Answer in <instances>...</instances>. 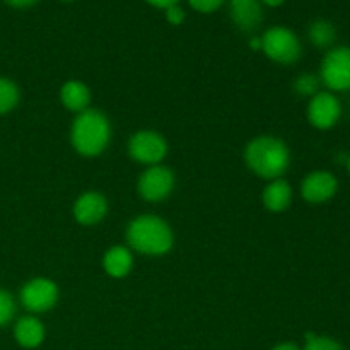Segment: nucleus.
Listing matches in <instances>:
<instances>
[{
	"label": "nucleus",
	"mask_w": 350,
	"mask_h": 350,
	"mask_svg": "<svg viewBox=\"0 0 350 350\" xmlns=\"http://www.w3.org/2000/svg\"><path fill=\"white\" fill-rule=\"evenodd\" d=\"M139 193L146 202H163L174 188V173L163 164L149 166L139 178Z\"/></svg>",
	"instance_id": "7"
},
{
	"label": "nucleus",
	"mask_w": 350,
	"mask_h": 350,
	"mask_svg": "<svg viewBox=\"0 0 350 350\" xmlns=\"http://www.w3.org/2000/svg\"><path fill=\"white\" fill-rule=\"evenodd\" d=\"M60 101L67 109L82 113L91 105V91L81 81H68L60 88Z\"/></svg>",
	"instance_id": "15"
},
{
	"label": "nucleus",
	"mask_w": 350,
	"mask_h": 350,
	"mask_svg": "<svg viewBox=\"0 0 350 350\" xmlns=\"http://www.w3.org/2000/svg\"><path fill=\"white\" fill-rule=\"evenodd\" d=\"M126 243L137 253L147 256H163L174 245L173 229L164 219L154 214H142L126 228Z\"/></svg>",
	"instance_id": "1"
},
{
	"label": "nucleus",
	"mask_w": 350,
	"mask_h": 350,
	"mask_svg": "<svg viewBox=\"0 0 350 350\" xmlns=\"http://www.w3.org/2000/svg\"><path fill=\"white\" fill-rule=\"evenodd\" d=\"M304 350H344L337 340L330 337H318V335H306V347Z\"/></svg>",
	"instance_id": "20"
},
{
	"label": "nucleus",
	"mask_w": 350,
	"mask_h": 350,
	"mask_svg": "<svg viewBox=\"0 0 350 350\" xmlns=\"http://www.w3.org/2000/svg\"><path fill=\"white\" fill-rule=\"evenodd\" d=\"M14 337L23 347L34 349L44 340V327L36 317H24L16 323Z\"/></svg>",
	"instance_id": "16"
},
{
	"label": "nucleus",
	"mask_w": 350,
	"mask_h": 350,
	"mask_svg": "<svg viewBox=\"0 0 350 350\" xmlns=\"http://www.w3.org/2000/svg\"><path fill=\"white\" fill-rule=\"evenodd\" d=\"M3 2H5L7 5L14 7V9H27V7L34 5V3L40 2V0H3Z\"/></svg>",
	"instance_id": "25"
},
{
	"label": "nucleus",
	"mask_w": 350,
	"mask_h": 350,
	"mask_svg": "<svg viewBox=\"0 0 350 350\" xmlns=\"http://www.w3.org/2000/svg\"><path fill=\"white\" fill-rule=\"evenodd\" d=\"M272 350H299V349H297V345L291 344V342H286V344L277 345V347H273Z\"/></svg>",
	"instance_id": "27"
},
{
	"label": "nucleus",
	"mask_w": 350,
	"mask_h": 350,
	"mask_svg": "<svg viewBox=\"0 0 350 350\" xmlns=\"http://www.w3.org/2000/svg\"><path fill=\"white\" fill-rule=\"evenodd\" d=\"M308 36H310L311 43L318 48H328L337 38V29L330 21L317 19L311 23L310 29H308Z\"/></svg>",
	"instance_id": "17"
},
{
	"label": "nucleus",
	"mask_w": 350,
	"mask_h": 350,
	"mask_svg": "<svg viewBox=\"0 0 350 350\" xmlns=\"http://www.w3.org/2000/svg\"><path fill=\"white\" fill-rule=\"evenodd\" d=\"M340 103L332 92H318L308 105V120L318 130H328L340 118Z\"/></svg>",
	"instance_id": "9"
},
{
	"label": "nucleus",
	"mask_w": 350,
	"mask_h": 350,
	"mask_svg": "<svg viewBox=\"0 0 350 350\" xmlns=\"http://www.w3.org/2000/svg\"><path fill=\"white\" fill-rule=\"evenodd\" d=\"M320 81L332 91L350 89V46L332 48L321 62Z\"/></svg>",
	"instance_id": "5"
},
{
	"label": "nucleus",
	"mask_w": 350,
	"mask_h": 350,
	"mask_svg": "<svg viewBox=\"0 0 350 350\" xmlns=\"http://www.w3.org/2000/svg\"><path fill=\"white\" fill-rule=\"evenodd\" d=\"M166 19L167 23L173 24V26H181V24L185 23V19H187V14H185L183 7L178 3V5H173L170 7V9H166Z\"/></svg>",
	"instance_id": "23"
},
{
	"label": "nucleus",
	"mask_w": 350,
	"mask_h": 350,
	"mask_svg": "<svg viewBox=\"0 0 350 350\" xmlns=\"http://www.w3.org/2000/svg\"><path fill=\"white\" fill-rule=\"evenodd\" d=\"M347 164H349V171H350V157H349V161H347Z\"/></svg>",
	"instance_id": "29"
},
{
	"label": "nucleus",
	"mask_w": 350,
	"mask_h": 350,
	"mask_svg": "<svg viewBox=\"0 0 350 350\" xmlns=\"http://www.w3.org/2000/svg\"><path fill=\"white\" fill-rule=\"evenodd\" d=\"M19 103V89L10 79L0 77V115L12 111Z\"/></svg>",
	"instance_id": "18"
},
{
	"label": "nucleus",
	"mask_w": 350,
	"mask_h": 350,
	"mask_svg": "<svg viewBox=\"0 0 350 350\" xmlns=\"http://www.w3.org/2000/svg\"><path fill=\"white\" fill-rule=\"evenodd\" d=\"M250 46H252L253 50H262V38L253 36L252 40H250Z\"/></svg>",
	"instance_id": "26"
},
{
	"label": "nucleus",
	"mask_w": 350,
	"mask_h": 350,
	"mask_svg": "<svg viewBox=\"0 0 350 350\" xmlns=\"http://www.w3.org/2000/svg\"><path fill=\"white\" fill-rule=\"evenodd\" d=\"M245 163L256 176L272 181L287 171L291 152L284 140L272 135H262L246 146Z\"/></svg>",
	"instance_id": "2"
},
{
	"label": "nucleus",
	"mask_w": 350,
	"mask_h": 350,
	"mask_svg": "<svg viewBox=\"0 0 350 350\" xmlns=\"http://www.w3.org/2000/svg\"><path fill=\"white\" fill-rule=\"evenodd\" d=\"M129 154L133 161L146 166L161 164L167 154V142L161 133L154 130H140L129 140Z\"/></svg>",
	"instance_id": "6"
},
{
	"label": "nucleus",
	"mask_w": 350,
	"mask_h": 350,
	"mask_svg": "<svg viewBox=\"0 0 350 350\" xmlns=\"http://www.w3.org/2000/svg\"><path fill=\"white\" fill-rule=\"evenodd\" d=\"M260 2L265 3V5H269V7H279V5H282L286 0H260Z\"/></svg>",
	"instance_id": "28"
},
{
	"label": "nucleus",
	"mask_w": 350,
	"mask_h": 350,
	"mask_svg": "<svg viewBox=\"0 0 350 350\" xmlns=\"http://www.w3.org/2000/svg\"><path fill=\"white\" fill-rule=\"evenodd\" d=\"M146 2L149 3V5L156 7V9L166 10V9H170V7L178 5V3H180V0H146Z\"/></svg>",
	"instance_id": "24"
},
{
	"label": "nucleus",
	"mask_w": 350,
	"mask_h": 350,
	"mask_svg": "<svg viewBox=\"0 0 350 350\" xmlns=\"http://www.w3.org/2000/svg\"><path fill=\"white\" fill-rule=\"evenodd\" d=\"M16 313V303L14 297L7 291L0 289V327L9 323Z\"/></svg>",
	"instance_id": "21"
},
{
	"label": "nucleus",
	"mask_w": 350,
	"mask_h": 350,
	"mask_svg": "<svg viewBox=\"0 0 350 350\" xmlns=\"http://www.w3.org/2000/svg\"><path fill=\"white\" fill-rule=\"evenodd\" d=\"M133 267V256L126 246H113L103 256V269L113 279H123Z\"/></svg>",
	"instance_id": "13"
},
{
	"label": "nucleus",
	"mask_w": 350,
	"mask_h": 350,
	"mask_svg": "<svg viewBox=\"0 0 350 350\" xmlns=\"http://www.w3.org/2000/svg\"><path fill=\"white\" fill-rule=\"evenodd\" d=\"M262 200L267 211L282 212L293 202V188H291V185L286 180L277 178V180H272L267 185L265 190H263Z\"/></svg>",
	"instance_id": "14"
},
{
	"label": "nucleus",
	"mask_w": 350,
	"mask_h": 350,
	"mask_svg": "<svg viewBox=\"0 0 350 350\" xmlns=\"http://www.w3.org/2000/svg\"><path fill=\"white\" fill-rule=\"evenodd\" d=\"M108 214V200L98 191H85L75 200L74 217L82 226H94Z\"/></svg>",
	"instance_id": "11"
},
{
	"label": "nucleus",
	"mask_w": 350,
	"mask_h": 350,
	"mask_svg": "<svg viewBox=\"0 0 350 350\" xmlns=\"http://www.w3.org/2000/svg\"><path fill=\"white\" fill-rule=\"evenodd\" d=\"M318 88H320V77L314 74H301L294 81V91L301 96H308V98L318 94L320 92Z\"/></svg>",
	"instance_id": "19"
},
{
	"label": "nucleus",
	"mask_w": 350,
	"mask_h": 350,
	"mask_svg": "<svg viewBox=\"0 0 350 350\" xmlns=\"http://www.w3.org/2000/svg\"><path fill=\"white\" fill-rule=\"evenodd\" d=\"M70 140L74 149L81 156L94 157L105 152L111 140V125L106 115L94 108L77 113L70 130Z\"/></svg>",
	"instance_id": "3"
},
{
	"label": "nucleus",
	"mask_w": 350,
	"mask_h": 350,
	"mask_svg": "<svg viewBox=\"0 0 350 350\" xmlns=\"http://www.w3.org/2000/svg\"><path fill=\"white\" fill-rule=\"evenodd\" d=\"M338 190V181L328 171H313L301 183V195L308 204H325Z\"/></svg>",
	"instance_id": "10"
},
{
	"label": "nucleus",
	"mask_w": 350,
	"mask_h": 350,
	"mask_svg": "<svg viewBox=\"0 0 350 350\" xmlns=\"http://www.w3.org/2000/svg\"><path fill=\"white\" fill-rule=\"evenodd\" d=\"M188 3H190L191 9L197 10V12L211 14L221 9L226 3V0H188Z\"/></svg>",
	"instance_id": "22"
},
{
	"label": "nucleus",
	"mask_w": 350,
	"mask_h": 350,
	"mask_svg": "<svg viewBox=\"0 0 350 350\" xmlns=\"http://www.w3.org/2000/svg\"><path fill=\"white\" fill-rule=\"evenodd\" d=\"M58 287L53 280L38 277L24 284L21 291V303L31 313H46L57 304Z\"/></svg>",
	"instance_id": "8"
},
{
	"label": "nucleus",
	"mask_w": 350,
	"mask_h": 350,
	"mask_svg": "<svg viewBox=\"0 0 350 350\" xmlns=\"http://www.w3.org/2000/svg\"><path fill=\"white\" fill-rule=\"evenodd\" d=\"M262 51L280 65H291L297 62L303 53L299 38L286 26H273L262 36Z\"/></svg>",
	"instance_id": "4"
},
{
	"label": "nucleus",
	"mask_w": 350,
	"mask_h": 350,
	"mask_svg": "<svg viewBox=\"0 0 350 350\" xmlns=\"http://www.w3.org/2000/svg\"><path fill=\"white\" fill-rule=\"evenodd\" d=\"M62 2H72V0H62Z\"/></svg>",
	"instance_id": "30"
},
{
	"label": "nucleus",
	"mask_w": 350,
	"mask_h": 350,
	"mask_svg": "<svg viewBox=\"0 0 350 350\" xmlns=\"http://www.w3.org/2000/svg\"><path fill=\"white\" fill-rule=\"evenodd\" d=\"M229 17L241 31H253L263 17L260 0H229Z\"/></svg>",
	"instance_id": "12"
}]
</instances>
